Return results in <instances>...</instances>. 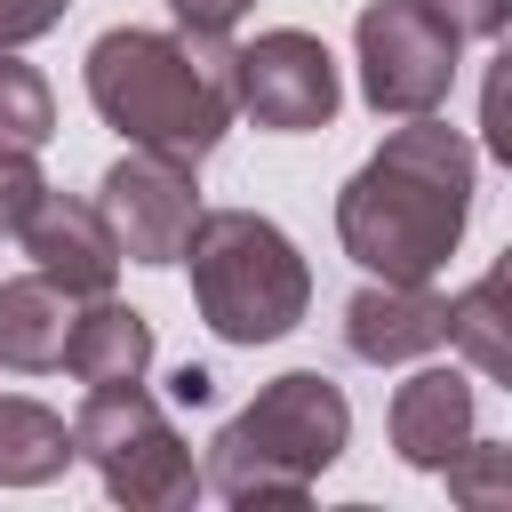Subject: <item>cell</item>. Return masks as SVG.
<instances>
[{"label":"cell","instance_id":"14","mask_svg":"<svg viewBox=\"0 0 512 512\" xmlns=\"http://www.w3.org/2000/svg\"><path fill=\"white\" fill-rule=\"evenodd\" d=\"M72 464V424L24 392H0V488H48Z\"/></svg>","mask_w":512,"mask_h":512},{"label":"cell","instance_id":"20","mask_svg":"<svg viewBox=\"0 0 512 512\" xmlns=\"http://www.w3.org/2000/svg\"><path fill=\"white\" fill-rule=\"evenodd\" d=\"M464 40H504V24H512V0H432Z\"/></svg>","mask_w":512,"mask_h":512},{"label":"cell","instance_id":"13","mask_svg":"<svg viewBox=\"0 0 512 512\" xmlns=\"http://www.w3.org/2000/svg\"><path fill=\"white\" fill-rule=\"evenodd\" d=\"M64 328H72V296L40 272L0 280V368L8 376H48L64 360Z\"/></svg>","mask_w":512,"mask_h":512},{"label":"cell","instance_id":"9","mask_svg":"<svg viewBox=\"0 0 512 512\" xmlns=\"http://www.w3.org/2000/svg\"><path fill=\"white\" fill-rule=\"evenodd\" d=\"M24 256H32V272L40 280H56L72 304L80 296H112V280H120V248H112V224L96 216V200H72V192H40L32 200V216L8 232Z\"/></svg>","mask_w":512,"mask_h":512},{"label":"cell","instance_id":"1","mask_svg":"<svg viewBox=\"0 0 512 512\" xmlns=\"http://www.w3.org/2000/svg\"><path fill=\"white\" fill-rule=\"evenodd\" d=\"M472 192H480L472 136L416 112L344 176L336 240L368 280H432L472 224Z\"/></svg>","mask_w":512,"mask_h":512},{"label":"cell","instance_id":"11","mask_svg":"<svg viewBox=\"0 0 512 512\" xmlns=\"http://www.w3.org/2000/svg\"><path fill=\"white\" fill-rule=\"evenodd\" d=\"M392 448H400V464H416V472H448V456L480 432V400H472V376H456V368H416L400 392H392Z\"/></svg>","mask_w":512,"mask_h":512},{"label":"cell","instance_id":"2","mask_svg":"<svg viewBox=\"0 0 512 512\" xmlns=\"http://www.w3.org/2000/svg\"><path fill=\"white\" fill-rule=\"evenodd\" d=\"M88 104L104 128H120L136 152H168L200 168L224 128L240 120L232 104V32H152V24H112L88 40Z\"/></svg>","mask_w":512,"mask_h":512},{"label":"cell","instance_id":"3","mask_svg":"<svg viewBox=\"0 0 512 512\" xmlns=\"http://www.w3.org/2000/svg\"><path fill=\"white\" fill-rule=\"evenodd\" d=\"M352 440V400L344 384H328L320 368H288L272 376L240 416H224V432L208 440L200 488L224 504H304L312 480L344 456Z\"/></svg>","mask_w":512,"mask_h":512},{"label":"cell","instance_id":"7","mask_svg":"<svg viewBox=\"0 0 512 512\" xmlns=\"http://www.w3.org/2000/svg\"><path fill=\"white\" fill-rule=\"evenodd\" d=\"M232 104H240L256 128H272V136H312V128H328L336 104H344V80H336L328 40L304 32V24H272V32L240 40V48H232Z\"/></svg>","mask_w":512,"mask_h":512},{"label":"cell","instance_id":"18","mask_svg":"<svg viewBox=\"0 0 512 512\" xmlns=\"http://www.w3.org/2000/svg\"><path fill=\"white\" fill-rule=\"evenodd\" d=\"M48 192V176H40V160L32 152H0V232H16L24 216H32V200Z\"/></svg>","mask_w":512,"mask_h":512},{"label":"cell","instance_id":"16","mask_svg":"<svg viewBox=\"0 0 512 512\" xmlns=\"http://www.w3.org/2000/svg\"><path fill=\"white\" fill-rule=\"evenodd\" d=\"M48 136H56V88L40 80V64L0 48V152H40Z\"/></svg>","mask_w":512,"mask_h":512},{"label":"cell","instance_id":"8","mask_svg":"<svg viewBox=\"0 0 512 512\" xmlns=\"http://www.w3.org/2000/svg\"><path fill=\"white\" fill-rule=\"evenodd\" d=\"M96 216L112 224L120 264H176V248H184V232L200 216V168L128 144L96 184Z\"/></svg>","mask_w":512,"mask_h":512},{"label":"cell","instance_id":"17","mask_svg":"<svg viewBox=\"0 0 512 512\" xmlns=\"http://www.w3.org/2000/svg\"><path fill=\"white\" fill-rule=\"evenodd\" d=\"M440 480H448V496H464L472 512H496V504H504V488H512V448L472 432V440L448 456V472H440Z\"/></svg>","mask_w":512,"mask_h":512},{"label":"cell","instance_id":"5","mask_svg":"<svg viewBox=\"0 0 512 512\" xmlns=\"http://www.w3.org/2000/svg\"><path fill=\"white\" fill-rule=\"evenodd\" d=\"M72 456L96 464L104 496L112 504H136V512H184V504L208 496L184 432L168 424V408L144 384H96L72 408Z\"/></svg>","mask_w":512,"mask_h":512},{"label":"cell","instance_id":"12","mask_svg":"<svg viewBox=\"0 0 512 512\" xmlns=\"http://www.w3.org/2000/svg\"><path fill=\"white\" fill-rule=\"evenodd\" d=\"M72 384H144L152 376V320L120 296H80L72 304V328H64V360Z\"/></svg>","mask_w":512,"mask_h":512},{"label":"cell","instance_id":"22","mask_svg":"<svg viewBox=\"0 0 512 512\" xmlns=\"http://www.w3.org/2000/svg\"><path fill=\"white\" fill-rule=\"evenodd\" d=\"M208 392H216V376H208V368H200V360H184V368H176V376H168V400H184V408H200V400H208Z\"/></svg>","mask_w":512,"mask_h":512},{"label":"cell","instance_id":"10","mask_svg":"<svg viewBox=\"0 0 512 512\" xmlns=\"http://www.w3.org/2000/svg\"><path fill=\"white\" fill-rule=\"evenodd\" d=\"M448 344V296L432 280H368L344 296V352L368 368H400Z\"/></svg>","mask_w":512,"mask_h":512},{"label":"cell","instance_id":"21","mask_svg":"<svg viewBox=\"0 0 512 512\" xmlns=\"http://www.w3.org/2000/svg\"><path fill=\"white\" fill-rule=\"evenodd\" d=\"M248 8H256V0H168V16H176L184 32H232Z\"/></svg>","mask_w":512,"mask_h":512},{"label":"cell","instance_id":"6","mask_svg":"<svg viewBox=\"0 0 512 512\" xmlns=\"http://www.w3.org/2000/svg\"><path fill=\"white\" fill-rule=\"evenodd\" d=\"M352 64H360V96L384 120H416L440 112L464 64V32L432 8V0H368L352 24Z\"/></svg>","mask_w":512,"mask_h":512},{"label":"cell","instance_id":"15","mask_svg":"<svg viewBox=\"0 0 512 512\" xmlns=\"http://www.w3.org/2000/svg\"><path fill=\"white\" fill-rule=\"evenodd\" d=\"M448 344H456L480 376H496V384L512 376V336H504V264L448 296Z\"/></svg>","mask_w":512,"mask_h":512},{"label":"cell","instance_id":"19","mask_svg":"<svg viewBox=\"0 0 512 512\" xmlns=\"http://www.w3.org/2000/svg\"><path fill=\"white\" fill-rule=\"evenodd\" d=\"M64 8H72V0H0V48H24V40H40V32H56Z\"/></svg>","mask_w":512,"mask_h":512},{"label":"cell","instance_id":"4","mask_svg":"<svg viewBox=\"0 0 512 512\" xmlns=\"http://www.w3.org/2000/svg\"><path fill=\"white\" fill-rule=\"evenodd\" d=\"M176 264L192 272V304H200L208 336H224V344H248V352L280 344L312 312L304 248L256 208H200Z\"/></svg>","mask_w":512,"mask_h":512}]
</instances>
